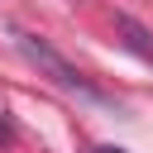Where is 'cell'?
Masks as SVG:
<instances>
[{"label": "cell", "mask_w": 153, "mask_h": 153, "mask_svg": "<svg viewBox=\"0 0 153 153\" xmlns=\"http://www.w3.org/2000/svg\"><path fill=\"white\" fill-rule=\"evenodd\" d=\"M96 153H120V148H96Z\"/></svg>", "instance_id": "cell-3"}, {"label": "cell", "mask_w": 153, "mask_h": 153, "mask_svg": "<svg viewBox=\"0 0 153 153\" xmlns=\"http://www.w3.org/2000/svg\"><path fill=\"white\" fill-rule=\"evenodd\" d=\"M115 33H124V48H134L143 62H153V43H148V29L139 24V19H129V14H120L115 19Z\"/></svg>", "instance_id": "cell-2"}, {"label": "cell", "mask_w": 153, "mask_h": 153, "mask_svg": "<svg viewBox=\"0 0 153 153\" xmlns=\"http://www.w3.org/2000/svg\"><path fill=\"white\" fill-rule=\"evenodd\" d=\"M0 129H5V115H0Z\"/></svg>", "instance_id": "cell-4"}, {"label": "cell", "mask_w": 153, "mask_h": 153, "mask_svg": "<svg viewBox=\"0 0 153 153\" xmlns=\"http://www.w3.org/2000/svg\"><path fill=\"white\" fill-rule=\"evenodd\" d=\"M14 48H19V57L29 62V67H38V76H48L53 86H62V91H76V96H86V100H100L96 96V86L48 43V38H38V33H24V29H14Z\"/></svg>", "instance_id": "cell-1"}]
</instances>
